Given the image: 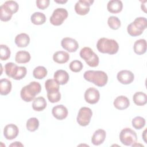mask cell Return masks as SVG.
<instances>
[{"label":"cell","instance_id":"1","mask_svg":"<svg viewBox=\"0 0 147 147\" xmlns=\"http://www.w3.org/2000/svg\"><path fill=\"white\" fill-rule=\"evenodd\" d=\"M96 48L99 52L102 53L114 55L118 51L119 45L114 39L102 37L98 40Z\"/></svg>","mask_w":147,"mask_h":147},{"label":"cell","instance_id":"2","mask_svg":"<svg viewBox=\"0 0 147 147\" xmlns=\"http://www.w3.org/2000/svg\"><path fill=\"white\" fill-rule=\"evenodd\" d=\"M83 77L85 80L92 82L98 87L105 86L108 80L107 74L102 71H87L84 73Z\"/></svg>","mask_w":147,"mask_h":147},{"label":"cell","instance_id":"3","mask_svg":"<svg viewBox=\"0 0 147 147\" xmlns=\"http://www.w3.org/2000/svg\"><path fill=\"white\" fill-rule=\"evenodd\" d=\"M41 90V86L38 82H32L29 84L25 86L21 90V99L26 102H29L34 99L36 95Z\"/></svg>","mask_w":147,"mask_h":147},{"label":"cell","instance_id":"4","mask_svg":"<svg viewBox=\"0 0 147 147\" xmlns=\"http://www.w3.org/2000/svg\"><path fill=\"white\" fill-rule=\"evenodd\" d=\"M19 9V5L16 1H7L0 7V19L1 21L6 22L12 17Z\"/></svg>","mask_w":147,"mask_h":147},{"label":"cell","instance_id":"5","mask_svg":"<svg viewBox=\"0 0 147 147\" xmlns=\"http://www.w3.org/2000/svg\"><path fill=\"white\" fill-rule=\"evenodd\" d=\"M146 18L142 17H137L133 22L128 25L127 27V33L133 37L140 36L146 28Z\"/></svg>","mask_w":147,"mask_h":147},{"label":"cell","instance_id":"6","mask_svg":"<svg viewBox=\"0 0 147 147\" xmlns=\"http://www.w3.org/2000/svg\"><path fill=\"white\" fill-rule=\"evenodd\" d=\"M80 56L91 67H97L99 59L98 55L90 47H84L80 51Z\"/></svg>","mask_w":147,"mask_h":147},{"label":"cell","instance_id":"7","mask_svg":"<svg viewBox=\"0 0 147 147\" xmlns=\"http://www.w3.org/2000/svg\"><path fill=\"white\" fill-rule=\"evenodd\" d=\"M119 140L121 143L126 146H130L137 142L136 133L130 128L123 129L119 133Z\"/></svg>","mask_w":147,"mask_h":147},{"label":"cell","instance_id":"8","mask_svg":"<svg viewBox=\"0 0 147 147\" xmlns=\"http://www.w3.org/2000/svg\"><path fill=\"white\" fill-rule=\"evenodd\" d=\"M68 15V11L65 9L57 8L53 11L50 17V22L55 26H59L63 23L64 20H65Z\"/></svg>","mask_w":147,"mask_h":147},{"label":"cell","instance_id":"9","mask_svg":"<svg viewBox=\"0 0 147 147\" xmlns=\"http://www.w3.org/2000/svg\"><path fill=\"white\" fill-rule=\"evenodd\" d=\"M92 115V110L87 107H81L78 112L76 121L82 126H86L89 124Z\"/></svg>","mask_w":147,"mask_h":147},{"label":"cell","instance_id":"10","mask_svg":"<svg viewBox=\"0 0 147 147\" xmlns=\"http://www.w3.org/2000/svg\"><path fill=\"white\" fill-rule=\"evenodd\" d=\"M93 0H79L75 5L76 13L80 16L87 14L90 11V7L93 3Z\"/></svg>","mask_w":147,"mask_h":147},{"label":"cell","instance_id":"11","mask_svg":"<svg viewBox=\"0 0 147 147\" xmlns=\"http://www.w3.org/2000/svg\"><path fill=\"white\" fill-rule=\"evenodd\" d=\"M100 98L99 91L94 87H90L87 89L84 93L85 100L90 104L96 103Z\"/></svg>","mask_w":147,"mask_h":147},{"label":"cell","instance_id":"12","mask_svg":"<svg viewBox=\"0 0 147 147\" xmlns=\"http://www.w3.org/2000/svg\"><path fill=\"white\" fill-rule=\"evenodd\" d=\"M62 47L69 52H75L79 48L78 41L71 37L63 38L61 41Z\"/></svg>","mask_w":147,"mask_h":147},{"label":"cell","instance_id":"13","mask_svg":"<svg viewBox=\"0 0 147 147\" xmlns=\"http://www.w3.org/2000/svg\"><path fill=\"white\" fill-rule=\"evenodd\" d=\"M117 78L118 80L123 84H130L134 79V74L129 70L124 69L118 72Z\"/></svg>","mask_w":147,"mask_h":147},{"label":"cell","instance_id":"14","mask_svg":"<svg viewBox=\"0 0 147 147\" xmlns=\"http://www.w3.org/2000/svg\"><path fill=\"white\" fill-rule=\"evenodd\" d=\"M19 133L18 127L13 123L8 124L4 127L3 136L6 139L11 140L17 137Z\"/></svg>","mask_w":147,"mask_h":147},{"label":"cell","instance_id":"15","mask_svg":"<svg viewBox=\"0 0 147 147\" xmlns=\"http://www.w3.org/2000/svg\"><path fill=\"white\" fill-rule=\"evenodd\" d=\"M53 116L59 120L65 119L68 114L67 109L63 105H59L54 106L52 110Z\"/></svg>","mask_w":147,"mask_h":147},{"label":"cell","instance_id":"16","mask_svg":"<svg viewBox=\"0 0 147 147\" xmlns=\"http://www.w3.org/2000/svg\"><path fill=\"white\" fill-rule=\"evenodd\" d=\"M54 79L60 85L65 84L69 78L67 71L63 69H59L54 73Z\"/></svg>","mask_w":147,"mask_h":147},{"label":"cell","instance_id":"17","mask_svg":"<svg viewBox=\"0 0 147 147\" xmlns=\"http://www.w3.org/2000/svg\"><path fill=\"white\" fill-rule=\"evenodd\" d=\"M113 105L114 107L118 110H124L127 109L130 105L129 99L123 95L117 96L114 100Z\"/></svg>","mask_w":147,"mask_h":147},{"label":"cell","instance_id":"18","mask_svg":"<svg viewBox=\"0 0 147 147\" xmlns=\"http://www.w3.org/2000/svg\"><path fill=\"white\" fill-rule=\"evenodd\" d=\"M106 136V131L103 129H98L93 134L91 138V142L94 145H99L102 144Z\"/></svg>","mask_w":147,"mask_h":147},{"label":"cell","instance_id":"19","mask_svg":"<svg viewBox=\"0 0 147 147\" xmlns=\"http://www.w3.org/2000/svg\"><path fill=\"white\" fill-rule=\"evenodd\" d=\"M122 2L119 0L110 1L107 5V10L111 13H118L122 11Z\"/></svg>","mask_w":147,"mask_h":147},{"label":"cell","instance_id":"20","mask_svg":"<svg viewBox=\"0 0 147 147\" xmlns=\"http://www.w3.org/2000/svg\"><path fill=\"white\" fill-rule=\"evenodd\" d=\"M14 41L18 47H26L30 42V37L26 33H22L16 36Z\"/></svg>","mask_w":147,"mask_h":147},{"label":"cell","instance_id":"21","mask_svg":"<svg viewBox=\"0 0 147 147\" xmlns=\"http://www.w3.org/2000/svg\"><path fill=\"white\" fill-rule=\"evenodd\" d=\"M69 59V54L64 51L56 52L53 55V60L55 62L59 64H64L67 63Z\"/></svg>","mask_w":147,"mask_h":147},{"label":"cell","instance_id":"22","mask_svg":"<svg viewBox=\"0 0 147 147\" xmlns=\"http://www.w3.org/2000/svg\"><path fill=\"white\" fill-rule=\"evenodd\" d=\"M134 52L137 55H142L146 51V41L145 39H139L137 40L133 46Z\"/></svg>","mask_w":147,"mask_h":147},{"label":"cell","instance_id":"23","mask_svg":"<svg viewBox=\"0 0 147 147\" xmlns=\"http://www.w3.org/2000/svg\"><path fill=\"white\" fill-rule=\"evenodd\" d=\"M47 107V102L42 96H38L35 98L32 103V108L37 111H41Z\"/></svg>","mask_w":147,"mask_h":147},{"label":"cell","instance_id":"24","mask_svg":"<svg viewBox=\"0 0 147 147\" xmlns=\"http://www.w3.org/2000/svg\"><path fill=\"white\" fill-rule=\"evenodd\" d=\"M11 90V82L5 78L0 80V94L2 95H6L10 93Z\"/></svg>","mask_w":147,"mask_h":147},{"label":"cell","instance_id":"25","mask_svg":"<svg viewBox=\"0 0 147 147\" xmlns=\"http://www.w3.org/2000/svg\"><path fill=\"white\" fill-rule=\"evenodd\" d=\"M30 53L25 51H20L16 54L15 60L17 63H26L30 60Z\"/></svg>","mask_w":147,"mask_h":147},{"label":"cell","instance_id":"26","mask_svg":"<svg viewBox=\"0 0 147 147\" xmlns=\"http://www.w3.org/2000/svg\"><path fill=\"white\" fill-rule=\"evenodd\" d=\"M133 99L134 103L137 106H144L147 102V95L143 92H137L133 96Z\"/></svg>","mask_w":147,"mask_h":147},{"label":"cell","instance_id":"27","mask_svg":"<svg viewBox=\"0 0 147 147\" xmlns=\"http://www.w3.org/2000/svg\"><path fill=\"white\" fill-rule=\"evenodd\" d=\"M31 22L37 25H42L46 21V17L45 14L41 12H34L30 17Z\"/></svg>","mask_w":147,"mask_h":147},{"label":"cell","instance_id":"28","mask_svg":"<svg viewBox=\"0 0 147 147\" xmlns=\"http://www.w3.org/2000/svg\"><path fill=\"white\" fill-rule=\"evenodd\" d=\"M18 66H17L16 64L12 62L7 63L5 65V73L6 75L10 78H13L15 75L17 70L18 69Z\"/></svg>","mask_w":147,"mask_h":147},{"label":"cell","instance_id":"29","mask_svg":"<svg viewBox=\"0 0 147 147\" xmlns=\"http://www.w3.org/2000/svg\"><path fill=\"white\" fill-rule=\"evenodd\" d=\"M47 70L44 67L38 66L34 69L33 71V75L36 79H41L47 76Z\"/></svg>","mask_w":147,"mask_h":147},{"label":"cell","instance_id":"30","mask_svg":"<svg viewBox=\"0 0 147 147\" xmlns=\"http://www.w3.org/2000/svg\"><path fill=\"white\" fill-rule=\"evenodd\" d=\"M26 129L30 131H36L39 126V121L37 118L32 117L28 119L26 122Z\"/></svg>","mask_w":147,"mask_h":147},{"label":"cell","instance_id":"31","mask_svg":"<svg viewBox=\"0 0 147 147\" xmlns=\"http://www.w3.org/2000/svg\"><path fill=\"white\" fill-rule=\"evenodd\" d=\"M45 87L47 92L59 90V84L53 79H48L45 82Z\"/></svg>","mask_w":147,"mask_h":147},{"label":"cell","instance_id":"32","mask_svg":"<svg viewBox=\"0 0 147 147\" xmlns=\"http://www.w3.org/2000/svg\"><path fill=\"white\" fill-rule=\"evenodd\" d=\"M107 24L113 30H117L121 26V21L115 16L109 17L107 20Z\"/></svg>","mask_w":147,"mask_h":147},{"label":"cell","instance_id":"33","mask_svg":"<svg viewBox=\"0 0 147 147\" xmlns=\"http://www.w3.org/2000/svg\"><path fill=\"white\" fill-rule=\"evenodd\" d=\"M132 126L136 129H141L143 128L145 125V119L144 118L137 116L134 118L131 121Z\"/></svg>","mask_w":147,"mask_h":147},{"label":"cell","instance_id":"34","mask_svg":"<svg viewBox=\"0 0 147 147\" xmlns=\"http://www.w3.org/2000/svg\"><path fill=\"white\" fill-rule=\"evenodd\" d=\"M0 59L1 60H7L11 54L10 48L6 45L1 44L0 45Z\"/></svg>","mask_w":147,"mask_h":147},{"label":"cell","instance_id":"35","mask_svg":"<svg viewBox=\"0 0 147 147\" xmlns=\"http://www.w3.org/2000/svg\"><path fill=\"white\" fill-rule=\"evenodd\" d=\"M47 98L51 103H56L59 102L61 99V94L59 90L47 92Z\"/></svg>","mask_w":147,"mask_h":147},{"label":"cell","instance_id":"36","mask_svg":"<svg viewBox=\"0 0 147 147\" xmlns=\"http://www.w3.org/2000/svg\"><path fill=\"white\" fill-rule=\"evenodd\" d=\"M69 69L74 72H80L83 67V65L82 63L79 60H74L72 61L69 64Z\"/></svg>","mask_w":147,"mask_h":147},{"label":"cell","instance_id":"37","mask_svg":"<svg viewBox=\"0 0 147 147\" xmlns=\"http://www.w3.org/2000/svg\"><path fill=\"white\" fill-rule=\"evenodd\" d=\"M26 72H27V70L25 67H23V66L18 67L17 71L13 79L17 80H21L26 76Z\"/></svg>","mask_w":147,"mask_h":147},{"label":"cell","instance_id":"38","mask_svg":"<svg viewBox=\"0 0 147 147\" xmlns=\"http://www.w3.org/2000/svg\"><path fill=\"white\" fill-rule=\"evenodd\" d=\"M49 0H37L36 1V6L38 9L44 10L49 6Z\"/></svg>","mask_w":147,"mask_h":147},{"label":"cell","instance_id":"39","mask_svg":"<svg viewBox=\"0 0 147 147\" xmlns=\"http://www.w3.org/2000/svg\"><path fill=\"white\" fill-rule=\"evenodd\" d=\"M9 146H24L23 144H22L20 142H18V141H16L14 143L11 144Z\"/></svg>","mask_w":147,"mask_h":147},{"label":"cell","instance_id":"40","mask_svg":"<svg viewBox=\"0 0 147 147\" xmlns=\"http://www.w3.org/2000/svg\"><path fill=\"white\" fill-rule=\"evenodd\" d=\"M146 131V129H145V130H144V133H143V134H142V138H143L144 141L145 142V143H146V133H145Z\"/></svg>","mask_w":147,"mask_h":147},{"label":"cell","instance_id":"41","mask_svg":"<svg viewBox=\"0 0 147 147\" xmlns=\"http://www.w3.org/2000/svg\"><path fill=\"white\" fill-rule=\"evenodd\" d=\"M55 2H57V3H66L67 2V1H55Z\"/></svg>","mask_w":147,"mask_h":147}]
</instances>
